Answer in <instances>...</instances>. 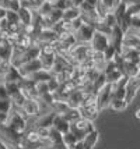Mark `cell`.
<instances>
[{"label": "cell", "instance_id": "1", "mask_svg": "<svg viewBox=\"0 0 140 149\" xmlns=\"http://www.w3.org/2000/svg\"><path fill=\"white\" fill-rule=\"evenodd\" d=\"M28 120H30V118L21 111V109L13 106L11 111L8 113V117H7V121L4 125H6L8 130L13 131L14 134L23 136V134H24L28 128Z\"/></svg>", "mask_w": 140, "mask_h": 149}, {"label": "cell", "instance_id": "2", "mask_svg": "<svg viewBox=\"0 0 140 149\" xmlns=\"http://www.w3.org/2000/svg\"><path fill=\"white\" fill-rule=\"evenodd\" d=\"M94 130H95V125H94L93 121L86 120L83 117H79L77 120H74V121L70 123V131L79 138V141L83 139L87 134H90Z\"/></svg>", "mask_w": 140, "mask_h": 149}, {"label": "cell", "instance_id": "3", "mask_svg": "<svg viewBox=\"0 0 140 149\" xmlns=\"http://www.w3.org/2000/svg\"><path fill=\"white\" fill-rule=\"evenodd\" d=\"M140 89V79L139 77L133 78H127L126 85H125V102L127 103V106L134 100V97L137 96Z\"/></svg>", "mask_w": 140, "mask_h": 149}, {"label": "cell", "instance_id": "4", "mask_svg": "<svg viewBox=\"0 0 140 149\" xmlns=\"http://www.w3.org/2000/svg\"><path fill=\"white\" fill-rule=\"evenodd\" d=\"M97 107L100 109V111L105 110L109 107V103L112 100V89H111V84H107L102 89H101L97 95Z\"/></svg>", "mask_w": 140, "mask_h": 149}, {"label": "cell", "instance_id": "5", "mask_svg": "<svg viewBox=\"0 0 140 149\" xmlns=\"http://www.w3.org/2000/svg\"><path fill=\"white\" fill-rule=\"evenodd\" d=\"M21 111L30 118V117H37L41 114V106L38 97H32V99H25L23 106L20 107Z\"/></svg>", "mask_w": 140, "mask_h": 149}, {"label": "cell", "instance_id": "6", "mask_svg": "<svg viewBox=\"0 0 140 149\" xmlns=\"http://www.w3.org/2000/svg\"><path fill=\"white\" fill-rule=\"evenodd\" d=\"M108 45H109V36L95 31L93 35V38H91V40H90V46L93 47L94 52L104 53V50L108 47Z\"/></svg>", "mask_w": 140, "mask_h": 149}, {"label": "cell", "instance_id": "7", "mask_svg": "<svg viewBox=\"0 0 140 149\" xmlns=\"http://www.w3.org/2000/svg\"><path fill=\"white\" fill-rule=\"evenodd\" d=\"M140 46V38H139V31H133V29H127L123 33V39H122V47H127V49H139Z\"/></svg>", "mask_w": 140, "mask_h": 149}, {"label": "cell", "instance_id": "8", "mask_svg": "<svg viewBox=\"0 0 140 149\" xmlns=\"http://www.w3.org/2000/svg\"><path fill=\"white\" fill-rule=\"evenodd\" d=\"M41 68H42V64H41L39 58H34L31 61H27V63H24L23 65H20L17 70H18V72L21 74L23 78H28L31 74L37 72Z\"/></svg>", "mask_w": 140, "mask_h": 149}, {"label": "cell", "instance_id": "9", "mask_svg": "<svg viewBox=\"0 0 140 149\" xmlns=\"http://www.w3.org/2000/svg\"><path fill=\"white\" fill-rule=\"evenodd\" d=\"M94 32H95V29H94L93 25L84 24L80 29H77V31L74 32V35H76V39H77L79 43H90Z\"/></svg>", "mask_w": 140, "mask_h": 149}, {"label": "cell", "instance_id": "10", "mask_svg": "<svg viewBox=\"0 0 140 149\" xmlns=\"http://www.w3.org/2000/svg\"><path fill=\"white\" fill-rule=\"evenodd\" d=\"M56 117V113L53 111H48V113H44L41 116L37 117L35 120V124L34 127H44V128H52V124H53V120Z\"/></svg>", "mask_w": 140, "mask_h": 149}, {"label": "cell", "instance_id": "11", "mask_svg": "<svg viewBox=\"0 0 140 149\" xmlns=\"http://www.w3.org/2000/svg\"><path fill=\"white\" fill-rule=\"evenodd\" d=\"M119 54L122 56L123 61H129V63H134V64H139L140 63L139 49H127V47H122Z\"/></svg>", "mask_w": 140, "mask_h": 149}, {"label": "cell", "instance_id": "12", "mask_svg": "<svg viewBox=\"0 0 140 149\" xmlns=\"http://www.w3.org/2000/svg\"><path fill=\"white\" fill-rule=\"evenodd\" d=\"M52 128L63 135V134H66V132L70 131V123L63 116L56 114V117H55V120H53V124H52Z\"/></svg>", "mask_w": 140, "mask_h": 149}, {"label": "cell", "instance_id": "13", "mask_svg": "<svg viewBox=\"0 0 140 149\" xmlns=\"http://www.w3.org/2000/svg\"><path fill=\"white\" fill-rule=\"evenodd\" d=\"M18 14V19H20V24L23 26L31 25L34 21V10L28 8V7H21L20 10L17 11Z\"/></svg>", "mask_w": 140, "mask_h": 149}, {"label": "cell", "instance_id": "14", "mask_svg": "<svg viewBox=\"0 0 140 149\" xmlns=\"http://www.w3.org/2000/svg\"><path fill=\"white\" fill-rule=\"evenodd\" d=\"M79 113H80V117L86 118V120H90V121L94 123V120L98 117V114H100L101 111L97 106H90V107H80Z\"/></svg>", "mask_w": 140, "mask_h": 149}, {"label": "cell", "instance_id": "15", "mask_svg": "<svg viewBox=\"0 0 140 149\" xmlns=\"http://www.w3.org/2000/svg\"><path fill=\"white\" fill-rule=\"evenodd\" d=\"M52 77H53V74L49 71V70L41 68V70H38L37 72L31 74V75L28 77V79H31V81H34V82H48Z\"/></svg>", "mask_w": 140, "mask_h": 149}, {"label": "cell", "instance_id": "16", "mask_svg": "<svg viewBox=\"0 0 140 149\" xmlns=\"http://www.w3.org/2000/svg\"><path fill=\"white\" fill-rule=\"evenodd\" d=\"M77 142H79V138L74 135L72 131H69V132L62 135V145H63L65 149H74Z\"/></svg>", "mask_w": 140, "mask_h": 149}, {"label": "cell", "instance_id": "17", "mask_svg": "<svg viewBox=\"0 0 140 149\" xmlns=\"http://www.w3.org/2000/svg\"><path fill=\"white\" fill-rule=\"evenodd\" d=\"M4 78H6V82H17V84H20L21 81L24 79L21 77V74L18 72V70L15 67H11V65H10V68L4 74Z\"/></svg>", "mask_w": 140, "mask_h": 149}, {"label": "cell", "instance_id": "18", "mask_svg": "<svg viewBox=\"0 0 140 149\" xmlns=\"http://www.w3.org/2000/svg\"><path fill=\"white\" fill-rule=\"evenodd\" d=\"M11 53H13V45L10 42H6L3 45H0V58L3 61H10V57H11Z\"/></svg>", "mask_w": 140, "mask_h": 149}, {"label": "cell", "instance_id": "19", "mask_svg": "<svg viewBox=\"0 0 140 149\" xmlns=\"http://www.w3.org/2000/svg\"><path fill=\"white\" fill-rule=\"evenodd\" d=\"M80 17V8H77V7H73L70 6L69 8H66L65 11H63V17L62 19H65V21H73V19L79 18Z\"/></svg>", "mask_w": 140, "mask_h": 149}, {"label": "cell", "instance_id": "20", "mask_svg": "<svg viewBox=\"0 0 140 149\" xmlns=\"http://www.w3.org/2000/svg\"><path fill=\"white\" fill-rule=\"evenodd\" d=\"M127 107V103L125 102V99H118V97H112L111 103H109V109H112L113 111H125Z\"/></svg>", "mask_w": 140, "mask_h": 149}, {"label": "cell", "instance_id": "21", "mask_svg": "<svg viewBox=\"0 0 140 149\" xmlns=\"http://www.w3.org/2000/svg\"><path fill=\"white\" fill-rule=\"evenodd\" d=\"M104 75H105V79H107V84H115V82L120 81L122 78L125 77V75L122 74V71H119L118 68H115V70H112L111 72L104 74Z\"/></svg>", "mask_w": 140, "mask_h": 149}, {"label": "cell", "instance_id": "22", "mask_svg": "<svg viewBox=\"0 0 140 149\" xmlns=\"http://www.w3.org/2000/svg\"><path fill=\"white\" fill-rule=\"evenodd\" d=\"M4 89L7 92V96L11 97L15 93L20 92V84H17V82H4Z\"/></svg>", "mask_w": 140, "mask_h": 149}, {"label": "cell", "instance_id": "23", "mask_svg": "<svg viewBox=\"0 0 140 149\" xmlns=\"http://www.w3.org/2000/svg\"><path fill=\"white\" fill-rule=\"evenodd\" d=\"M98 4H100L101 7H104L108 13H112L113 10H115V7L119 4V1H118V0H100Z\"/></svg>", "mask_w": 140, "mask_h": 149}, {"label": "cell", "instance_id": "24", "mask_svg": "<svg viewBox=\"0 0 140 149\" xmlns=\"http://www.w3.org/2000/svg\"><path fill=\"white\" fill-rule=\"evenodd\" d=\"M52 10H53V4L46 3V1H44V3L37 8V11H39V17H48Z\"/></svg>", "mask_w": 140, "mask_h": 149}, {"label": "cell", "instance_id": "25", "mask_svg": "<svg viewBox=\"0 0 140 149\" xmlns=\"http://www.w3.org/2000/svg\"><path fill=\"white\" fill-rule=\"evenodd\" d=\"M6 21L8 22V25H18V24H20V19H18V14L15 13V11H10V10H7ZM20 25H21V24H20Z\"/></svg>", "mask_w": 140, "mask_h": 149}, {"label": "cell", "instance_id": "26", "mask_svg": "<svg viewBox=\"0 0 140 149\" xmlns=\"http://www.w3.org/2000/svg\"><path fill=\"white\" fill-rule=\"evenodd\" d=\"M13 109V103H11V100L7 97V99H0V111L1 113H6L8 114L10 111Z\"/></svg>", "mask_w": 140, "mask_h": 149}, {"label": "cell", "instance_id": "27", "mask_svg": "<svg viewBox=\"0 0 140 149\" xmlns=\"http://www.w3.org/2000/svg\"><path fill=\"white\" fill-rule=\"evenodd\" d=\"M101 19H102V21H104V22H105V24H107L109 28H113V26L118 24V21H116V17L113 15V13H107Z\"/></svg>", "mask_w": 140, "mask_h": 149}, {"label": "cell", "instance_id": "28", "mask_svg": "<svg viewBox=\"0 0 140 149\" xmlns=\"http://www.w3.org/2000/svg\"><path fill=\"white\" fill-rule=\"evenodd\" d=\"M115 54H116V50H115V47H113L111 43L108 45V47L104 50V57H105V61H112L113 57H115Z\"/></svg>", "mask_w": 140, "mask_h": 149}, {"label": "cell", "instance_id": "29", "mask_svg": "<svg viewBox=\"0 0 140 149\" xmlns=\"http://www.w3.org/2000/svg\"><path fill=\"white\" fill-rule=\"evenodd\" d=\"M70 6H72V0H56L53 4L55 8H58L60 11H65V10L69 8Z\"/></svg>", "mask_w": 140, "mask_h": 149}, {"label": "cell", "instance_id": "30", "mask_svg": "<svg viewBox=\"0 0 140 149\" xmlns=\"http://www.w3.org/2000/svg\"><path fill=\"white\" fill-rule=\"evenodd\" d=\"M46 85H48V92H49V93H55V92L59 89V86H60V84L56 81V78L55 77L51 78V79L46 82Z\"/></svg>", "mask_w": 140, "mask_h": 149}, {"label": "cell", "instance_id": "31", "mask_svg": "<svg viewBox=\"0 0 140 149\" xmlns=\"http://www.w3.org/2000/svg\"><path fill=\"white\" fill-rule=\"evenodd\" d=\"M23 4H21V0H10L8 1V7H7V10H10V11H18Z\"/></svg>", "mask_w": 140, "mask_h": 149}, {"label": "cell", "instance_id": "32", "mask_svg": "<svg viewBox=\"0 0 140 149\" xmlns=\"http://www.w3.org/2000/svg\"><path fill=\"white\" fill-rule=\"evenodd\" d=\"M139 13H140V4L126 6V14H129L130 17H133V15H139Z\"/></svg>", "mask_w": 140, "mask_h": 149}, {"label": "cell", "instance_id": "33", "mask_svg": "<svg viewBox=\"0 0 140 149\" xmlns=\"http://www.w3.org/2000/svg\"><path fill=\"white\" fill-rule=\"evenodd\" d=\"M84 24H86V22L83 21V18H81V17L73 19V21H72V28H73V32H76L77 29H80V28L84 25Z\"/></svg>", "mask_w": 140, "mask_h": 149}, {"label": "cell", "instance_id": "34", "mask_svg": "<svg viewBox=\"0 0 140 149\" xmlns=\"http://www.w3.org/2000/svg\"><path fill=\"white\" fill-rule=\"evenodd\" d=\"M125 6H132V4H140V0H120Z\"/></svg>", "mask_w": 140, "mask_h": 149}, {"label": "cell", "instance_id": "35", "mask_svg": "<svg viewBox=\"0 0 140 149\" xmlns=\"http://www.w3.org/2000/svg\"><path fill=\"white\" fill-rule=\"evenodd\" d=\"M7 117H8V114H6V113H1V111H0V127L6 124Z\"/></svg>", "mask_w": 140, "mask_h": 149}, {"label": "cell", "instance_id": "36", "mask_svg": "<svg viewBox=\"0 0 140 149\" xmlns=\"http://www.w3.org/2000/svg\"><path fill=\"white\" fill-rule=\"evenodd\" d=\"M6 14H7V8L0 6V21L1 19H6Z\"/></svg>", "mask_w": 140, "mask_h": 149}, {"label": "cell", "instance_id": "37", "mask_svg": "<svg viewBox=\"0 0 140 149\" xmlns=\"http://www.w3.org/2000/svg\"><path fill=\"white\" fill-rule=\"evenodd\" d=\"M98 1H100V0H84V3L88 4V6H91V7H95L98 4Z\"/></svg>", "mask_w": 140, "mask_h": 149}, {"label": "cell", "instance_id": "38", "mask_svg": "<svg viewBox=\"0 0 140 149\" xmlns=\"http://www.w3.org/2000/svg\"><path fill=\"white\" fill-rule=\"evenodd\" d=\"M8 1H10V0H0V6L7 8V7H8Z\"/></svg>", "mask_w": 140, "mask_h": 149}, {"label": "cell", "instance_id": "39", "mask_svg": "<svg viewBox=\"0 0 140 149\" xmlns=\"http://www.w3.org/2000/svg\"><path fill=\"white\" fill-rule=\"evenodd\" d=\"M134 117L139 120L140 118V109H136V111H134Z\"/></svg>", "mask_w": 140, "mask_h": 149}, {"label": "cell", "instance_id": "40", "mask_svg": "<svg viewBox=\"0 0 140 149\" xmlns=\"http://www.w3.org/2000/svg\"><path fill=\"white\" fill-rule=\"evenodd\" d=\"M3 64V60H1V58H0V65Z\"/></svg>", "mask_w": 140, "mask_h": 149}, {"label": "cell", "instance_id": "41", "mask_svg": "<svg viewBox=\"0 0 140 149\" xmlns=\"http://www.w3.org/2000/svg\"><path fill=\"white\" fill-rule=\"evenodd\" d=\"M1 32H3V29H1V25H0V33H1Z\"/></svg>", "mask_w": 140, "mask_h": 149}]
</instances>
